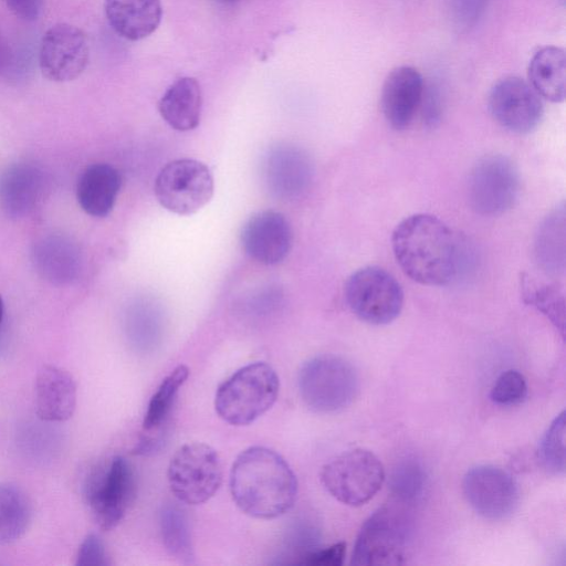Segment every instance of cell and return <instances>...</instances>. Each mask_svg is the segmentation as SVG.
Returning <instances> with one entry per match:
<instances>
[{
  "label": "cell",
  "instance_id": "1",
  "mask_svg": "<svg viewBox=\"0 0 566 566\" xmlns=\"http://www.w3.org/2000/svg\"><path fill=\"white\" fill-rule=\"evenodd\" d=\"M230 492L247 515L271 520L289 512L297 497V480L287 462L275 451L251 447L234 460Z\"/></svg>",
  "mask_w": 566,
  "mask_h": 566
},
{
  "label": "cell",
  "instance_id": "2",
  "mask_svg": "<svg viewBox=\"0 0 566 566\" xmlns=\"http://www.w3.org/2000/svg\"><path fill=\"white\" fill-rule=\"evenodd\" d=\"M457 243L452 230L429 213L405 218L391 234L392 252L402 272L428 286L446 285L455 276Z\"/></svg>",
  "mask_w": 566,
  "mask_h": 566
},
{
  "label": "cell",
  "instance_id": "3",
  "mask_svg": "<svg viewBox=\"0 0 566 566\" xmlns=\"http://www.w3.org/2000/svg\"><path fill=\"white\" fill-rule=\"evenodd\" d=\"M279 388V377L270 365L263 361L249 364L219 386L216 411L230 424H250L273 406Z\"/></svg>",
  "mask_w": 566,
  "mask_h": 566
},
{
  "label": "cell",
  "instance_id": "4",
  "mask_svg": "<svg viewBox=\"0 0 566 566\" xmlns=\"http://www.w3.org/2000/svg\"><path fill=\"white\" fill-rule=\"evenodd\" d=\"M297 384L305 405L321 413L345 409L359 389L354 366L335 355H321L307 360L298 373Z\"/></svg>",
  "mask_w": 566,
  "mask_h": 566
},
{
  "label": "cell",
  "instance_id": "5",
  "mask_svg": "<svg viewBox=\"0 0 566 566\" xmlns=\"http://www.w3.org/2000/svg\"><path fill=\"white\" fill-rule=\"evenodd\" d=\"M326 491L343 504L360 506L371 500L385 481V469L376 454L353 449L327 462L321 471Z\"/></svg>",
  "mask_w": 566,
  "mask_h": 566
},
{
  "label": "cell",
  "instance_id": "6",
  "mask_svg": "<svg viewBox=\"0 0 566 566\" xmlns=\"http://www.w3.org/2000/svg\"><path fill=\"white\" fill-rule=\"evenodd\" d=\"M409 523L405 512L384 505L363 524L353 552L352 565H400L409 545Z\"/></svg>",
  "mask_w": 566,
  "mask_h": 566
},
{
  "label": "cell",
  "instance_id": "7",
  "mask_svg": "<svg viewBox=\"0 0 566 566\" xmlns=\"http://www.w3.org/2000/svg\"><path fill=\"white\" fill-rule=\"evenodd\" d=\"M344 295L353 314L370 325L391 323L403 306L401 285L379 266H365L352 273Z\"/></svg>",
  "mask_w": 566,
  "mask_h": 566
},
{
  "label": "cell",
  "instance_id": "8",
  "mask_svg": "<svg viewBox=\"0 0 566 566\" xmlns=\"http://www.w3.org/2000/svg\"><path fill=\"white\" fill-rule=\"evenodd\" d=\"M167 476L171 492L180 502L201 504L221 485V462L212 447L201 442L187 443L171 457Z\"/></svg>",
  "mask_w": 566,
  "mask_h": 566
},
{
  "label": "cell",
  "instance_id": "9",
  "mask_svg": "<svg viewBox=\"0 0 566 566\" xmlns=\"http://www.w3.org/2000/svg\"><path fill=\"white\" fill-rule=\"evenodd\" d=\"M136 481L130 463L114 457L86 481L84 496L93 518L103 530L115 527L134 500Z\"/></svg>",
  "mask_w": 566,
  "mask_h": 566
},
{
  "label": "cell",
  "instance_id": "10",
  "mask_svg": "<svg viewBox=\"0 0 566 566\" xmlns=\"http://www.w3.org/2000/svg\"><path fill=\"white\" fill-rule=\"evenodd\" d=\"M213 195V177L203 163L182 158L168 163L155 181V196L168 211L189 216L205 207Z\"/></svg>",
  "mask_w": 566,
  "mask_h": 566
},
{
  "label": "cell",
  "instance_id": "11",
  "mask_svg": "<svg viewBox=\"0 0 566 566\" xmlns=\"http://www.w3.org/2000/svg\"><path fill=\"white\" fill-rule=\"evenodd\" d=\"M518 191V170L506 156H484L469 174L468 200L472 210L481 216L506 212L514 206Z\"/></svg>",
  "mask_w": 566,
  "mask_h": 566
},
{
  "label": "cell",
  "instance_id": "12",
  "mask_svg": "<svg viewBox=\"0 0 566 566\" xmlns=\"http://www.w3.org/2000/svg\"><path fill=\"white\" fill-rule=\"evenodd\" d=\"M462 490L470 506L482 517L492 521L510 516L520 499L513 476L491 464L471 468L463 478Z\"/></svg>",
  "mask_w": 566,
  "mask_h": 566
},
{
  "label": "cell",
  "instance_id": "13",
  "mask_svg": "<svg viewBox=\"0 0 566 566\" xmlns=\"http://www.w3.org/2000/svg\"><path fill=\"white\" fill-rule=\"evenodd\" d=\"M88 59V40L80 28L57 23L43 34L39 65L48 80L60 83L75 80L86 69Z\"/></svg>",
  "mask_w": 566,
  "mask_h": 566
},
{
  "label": "cell",
  "instance_id": "14",
  "mask_svg": "<svg viewBox=\"0 0 566 566\" xmlns=\"http://www.w3.org/2000/svg\"><path fill=\"white\" fill-rule=\"evenodd\" d=\"M488 105L494 120L515 134H527L535 129L544 113L541 96L518 76L497 81L490 91Z\"/></svg>",
  "mask_w": 566,
  "mask_h": 566
},
{
  "label": "cell",
  "instance_id": "15",
  "mask_svg": "<svg viewBox=\"0 0 566 566\" xmlns=\"http://www.w3.org/2000/svg\"><path fill=\"white\" fill-rule=\"evenodd\" d=\"M241 244L244 252L254 261L274 265L290 253L293 232L284 214L273 210L253 214L243 226Z\"/></svg>",
  "mask_w": 566,
  "mask_h": 566
},
{
  "label": "cell",
  "instance_id": "16",
  "mask_svg": "<svg viewBox=\"0 0 566 566\" xmlns=\"http://www.w3.org/2000/svg\"><path fill=\"white\" fill-rule=\"evenodd\" d=\"M313 172L310 156L295 145L279 144L272 147L263 161L268 189L284 200L300 197L308 188Z\"/></svg>",
  "mask_w": 566,
  "mask_h": 566
},
{
  "label": "cell",
  "instance_id": "17",
  "mask_svg": "<svg viewBox=\"0 0 566 566\" xmlns=\"http://www.w3.org/2000/svg\"><path fill=\"white\" fill-rule=\"evenodd\" d=\"M424 83L419 71L401 65L391 70L381 90V111L396 130L406 129L420 107Z\"/></svg>",
  "mask_w": 566,
  "mask_h": 566
},
{
  "label": "cell",
  "instance_id": "18",
  "mask_svg": "<svg viewBox=\"0 0 566 566\" xmlns=\"http://www.w3.org/2000/svg\"><path fill=\"white\" fill-rule=\"evenodd\" d=\"M46 189V177L34 164L18 163L0 175V209L10 218L30 214Z\"/></svg>",
  "mask_w": 566,
  "mask_h": 566
},
{
  "label": "cell",
  "instance_id": "19",
  "mask_svg": "<svg viewBox=\"0 0 566 566\" xmlns=\"http://www.w3.org/2000/svg\"><path fill=\"white\" fill-rule=\"evenodd\" d=\"M35 411L40 419L61 422L70 419L76 406V385L63 368L43 366L35 379Z\"/></svg>",
  "mask_w": 566,
  "mask_h": 566
},
{
  "label": "cell",
  "instance_id": "20",
  "mask_svg": "<svg viewBox=\"0 0 566 566\" xmlns=\"http://www.w3.org/2000/svg\"><path fill=\"white\" fill-rule=\"evenodd\" d=\"M32 255L39 274L55 285L73 282L81 271V251L72 239L63 234L41 238L34 244Z\"/></svg>",
  "mask_w": 566,
  "mask_h": 566
},
{
  "label": "cell",
  "instance_id": "21",
  "mask_svg": "<svg viewBox=\"0 0 566 566\" xmlns=\"http://www.w3.org/2000/svg\"><path fill=\"white\" fill-rule=\"evenodd\" d=\"M104 10L112 29L130 41L149 36L163 17L160 0H105Z\"/></svg>",
  "mask_w": 566,
  "mask_h": 566
},
{
  "label": "cell",
  "instance_id": "22",
  "mask_svg": "<svg viewBox=\"0 0 566 566\" xmlns=\"http://www.w3.org/2000/svg\"><path fill=\"white\" fill-rule=\"evenodd\" d=\"M120 185L122 178L116 168L104 163L93 164L78 179V205L92 217H106L115 205Z\"/></svg>",
  "mask_w": 566,
  "mask_h": 566
},
{
  "label": "cell",
  "instance_id": "23",
  "mask_svg": "<svg viewBox=\"0 0 566 566\" xmlns=\"http://www.w3.org/2000/svg\"><path fill=\"white\" fill-rule=\"evenodd\" d=\"M158 109L163 119L174 129H195L201 117L202 93L198 81L190 76L176 80L163 94Z\"/></svg>",
  "mask_w": 566,
  "mask_h": 566
},
{
  "label": "cell",
  "instance_id": "24",
  "mask_svg": "<svg viewBox=\"0 0 566 566\" xmlns=\"http://www.w3.org/2000/svg\"><path fill=\"white\" fill-rule=\"evenodd\" d=\"M527 75L537 94L553 103L566 96V54L564 49L547 45L532 56Z\"/></svg>",
  "mask_w": 566,
  "mask_h": 566
},
{
  "label": "cell",
  "instance_id": "25",
  "mask_svg": "<svg viewBox=\"0 0 566 566\" xmlns=\"http://www.w3.org/2000/svg\"><path fill=\"white\" fill-rule=\"evenodd\" d=\"M31 520V504L17 485L0 482V545L22 537Z\"/></svg>",
  "mask_w": 566,
  "mask_h": 566
},
{
  "label": "cell",
  "instance_id": "26",
  "mask_svg": "<svg viewBox=\"0 0 566 566\" xmlns=\"http://www.w3.org/2000/svg\"><path fill=\"white\" fill-rule=\"evenodd\" d=\"M159 525L163 543L168 554L181 563H192L195 555L191 531L185 511L175 503L163 505L159 513Z\"/></svg>",
  "mask_w": 566,
  "mask_h": 566
},
{
  "label": "cell",
  "instance_id": "27",
  "mask_svg": "<svg viewBox=\"0 0 566 566\" xmlns=\"http://www.w3.org/2000/svg\"><path fill=\"white\" fill-rule=\"evenodd\" d=\"M536 256L549 273L563 271L565 263V210L564 206L552 212L537 233Z\"/></svg>",
  "mask_w": 566,
  "mask_h": 566
},
{
  "label": "cell",
  "instance_id": "28",
  "mask_svg": "<svg viewBox=\"0 0 566 566\" xmlns=\"http://www.w3.org/2000/svg\"><path fill=\"white\" fill-rule=\"evenodd\" d=\"M188 376V367L179 365L161 381L148 403L143 421L145 431H150L164 426V421L171 409L176 395Z\"/></svg>",
  "mask_w": 566,
  "mask_h": 566
},
{
  "label": "cell",
  "instance_id": "29",
  "mask_svg": "<svg viewBox=\"0 0 566 566\" xmlns=\"http://www.w3.org/2000/svg\"><path fill=\"white\" fill-rule=\"evenodd\" d=\"M523 297L534 305L565 336V301L558 289L548 284H536L527 277L523 279Z\"/></svg>",
  "mask_w": 566,
  "mask_h": 566
},
{
  "label": "cell",
  "instance_id": "30",
  "mask_svg": "<svg viewBox=\"0 0 566 566\" xmlns=\"http://www.w3.org/2000/svg\"><path fill=\"white\" fill-rule=\"evenodd\" d=\"M129 337L135 348L143 354L151 353L160 345L164 333L163 319L151 306L136 308L128 327Z\"/></svg>",
  "mask_w": 566,
  "mask_h": 566
},
{
  "label": "cell",
  "instance_id": "31",
  "mask_svg": "<svg viewBox=\"0 0 566 566\" xmlns=\"http://www.w3.org/2000/svg\"><path fill=\"white\" fill-rule=\"evenodd\" d=\"M538 460L552 474L565 472V411L549 424L538 446Z\"/></svg>",
  "mask_w": 566,
  "mask_h": 566
},
{
  "label": "cell",
  "instance_id": "32",
  "mask_svg": "<svg viewBox=\"0 0 566 566\" xmlns=\"http://www.w3.org/2000/svg\"><path fill=\"white\" fill-rule=\"evenodd\" d=\"M426 485V475L418 462H401L391 476V490L402 502H415L421 497Z\"/></svg>",
  "mask_w": 566,
  "mask_h": 566
},
{
  "label": "cell",
  "instance_id": "33",
  "mask_svg": "<svg viewBox=\"0 0 566 566\" xmlns=\"http://www.w3.org/2000/svg\"><path fill=\"white\" fill-rule=\"evenodd\" d=\"M527 395L525 377L517 370L503 371L495 380L490 397L497 405L512 406L520 403Z\"/></svg>",
  "mask_w": 566,
  "mask_h": 566
},
{
  "label": "cell",
  "instance_id": "34",
  "mask_svg": "<svg viewBox=\"0 0 566 566\" xmlns=\"http://www.w3.org/2000/svg\"><path fill=\"white\" fill-rule=\"evenodd\" d=\"M75 565L105 566L108 565L104 543L97 534H88L78 547Z\"/></svg>",
  "mask_w": 566,
  "mask_h": 566
},
{
  "label": "cell",
  "instance_id": "35",
  "mask_svg": "<svg viewBox=\"0 0 566 566\" xmlns=\"http://www.w3.org/2000/svg\"><path fill=\"white\" fill-rule=\"evenodd\" d=\"M346 555V544L336 543L327 548L315 549L306 554L298 564L312 566H340Z\"/></svg>",
  "mask_w": 566,
  "mask_h": 566
},
{
  "label": "cell",
  "instance_id": "36",
  "mask_svg": "<svg viewBox=\"0 0 566 566\" xmlns=\"http://www.w3.org/2000/svg\"><path fill=\"white\" fill-rule=\"evenodd\" d=\"M7 8L19 19L36 20L43 9V0H2Z\"/></svg>",
  "mask_w": 566,
  "mask_h": 566
},
{
  "label": "cell",
  "instance_id": "37",
  "mask_svg": "<svg viewBox=\"0 0 566 566\" xmlns=\"http://www.w3.org/2000/svg\"><path fill=\"white\" fill-rule=\"evenodd\" d=\"M420 106H422L423 120L429 126H434L441 116V102L440 95L437 90L426 92L423 90Z\"/></svg>",
  "mask_w": 566,
  "mask_h": 566
},
{
  "label": "cell",
  "instance_id": "38",
  "mask_svg": "<svg viewBox=\"0 0 566 566\" xmlns=\"http://www.w3.org/2000/svg\"><path fill=\"white\" fill-rule=\"evenodd\" d=\"M2 318H3V301L0 296V324L2 322Z\"/></svg>",
  "mask_w": 566,
  "mask_h": 566
},
{
  "label": "cell",
  "instance_id": "39",
  "mask_svg": "<svg viewBox=\"0 0 566 566\" xmlns=\"http://www.w3.org/2000/svg\"><path fill=\"white\" fill-rule=\"evenodd\" d=\"M221 1L230 2V1H237V0H221Z\"/></svg>",
  "mask_w": 566,
  "mask_h": 566
}]
</instances>
